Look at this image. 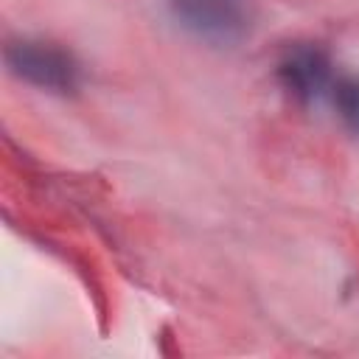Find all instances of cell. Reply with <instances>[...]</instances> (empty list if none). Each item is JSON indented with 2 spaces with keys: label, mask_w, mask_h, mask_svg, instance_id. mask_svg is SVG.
<instances>
[{
  "label": "cell",
  "mask_w": 359,
  "mask_h": 359,
  "mask_svg": "<svg viewBox=\"0 0 359 359\" xmlns=\"http://www.w3.org/2000/svg\"><path fill=\"white\" fill-rule=\"evenodd\" d=\"M174 20L202 42L233 45L247 34V14L238 0H168Z\"/></svg>",
  "instance_id": "obj_1"
},
{
  "label": "cell",
  "mask_w": 359,
  "mask_h": 359,
  "mask_svg": "<svg viewBox=\"0 0 359 359\" xmlns=\"http://www.w3.org/2000/svg\"><path fill=\"white\" fill-rule=\"evenodd\" d=\"M6 62L14 76L42 90L70 93L79 84V65L73 56L45 42H14L6 50Z\"/></svg>",
  "instance_id": "obj_2"
},
{
  "label": "cell",
  "mask_w": 359,
  "mask_h": 359,
  "mask_svg": "<svg viewBox=\"0 0 359 359\" xmlns=\"http://www.w3.org/2000/svg\"><path fill=\"white\" fill-rule=\"evenodd\" d=\"M278 79L297 101H314L331 81L328 56L317 45H292L278 62Z\"/></svg>",
  "instance_id": "obj_3"
},
{
  "label": "cell",
  "mask_w": 359,
  "mask_h": 359,
  "mask_svg": "<svg viewBox=\"0 0 359 359\" xmlns=\"http://www.w3.org/2000/svg\"><path fill=\"white\" fill-rule=\"evenodd\" d=\"M334 104L342 123L359 135V79H339L334 84Z\"/></svg>",
  "instance_id": "obj_4"
}]
</instances>
